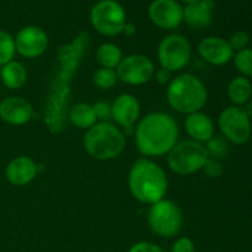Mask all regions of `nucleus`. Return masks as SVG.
<instances>
[{
    "instance_id": "f257e3e1",
    "label": "nucleus",
    "mask_w": 252,
    "mask_h": 252,
    "mask_svg": "<svg viewBox=\"0 0 252 252\" xmlns=\"http://www.w3.org/2000/svg\"><path fill=\"white\" fill-rule=\"evenodd\" d=\"M180 128L172 116L152 112L142 118L134 132L135 147L145 158L162 157L177 144Z\"/></svg>"
},
{
    "instance_id": "f03ea898",
    "label": "nucleus",
    "mask_w": 252,
    "mask_h": 252,
    "mask_svg": "<svg viewBox=\"0 0 252 252\" xmlns=\"http://www.w3.org/2000/svg\"><path fill=\"white\" fill-rule=\"evenodd\" d=\"M128 187L138 202L152 206L164 199L169 189V181L161 166L148 158H139L133 162L129 170Z\"/></svg>"
},
{
    "instance_id": "7ed1b4c3",
    "label": "nucleus",
    "mask_w": 252,
    "mask_h": 252,
    "mask_svg": "<svg viewBox=\"0 0 252 252\" xmlns=\"http://www.w3.org/2000/svg\"><path fill=\"white\" fill-rule=\"evenodd\" d=\"M166 98L175 111L189 115L204 107L208 100V91L201 79L185 73L170 81L166 89Z\"/></svg>"
},
{
    "instance_id": "20e7f679",
    "label": "nucleus",
    "mask_w": 252,
    "mask_h": 252,
    "mask_svg": "<svg viewBox=\"0 0 252 252\" xmlns=\"http://www.w3.org/2000/svg\"><path fill=\"white\" fill-rule=\"evenodd\" d=\"M83 144L91 158L107 161L122 154L126 148V135L113 123L100 122L86 130Z\"/></svg>"
},
{
    "instance_id": "39448f33",
    "label": "nucleus",
    "mask_w": 252,
    "mask_h": 252,
    "mask_svg": "<svg viewBox=\"0 0 252 252\" xmlns=\"http://www.w3.org/2000/svg\"><path fill=\"white\" fill-rule=\"evenodd\" d=\"M209 158L206 145L192 139L177 142L167 154V165L170 170L180 176L198 172Z\"/></svg>"
},
{
    "instance_id": "423d86ee",
    "label": "nucleus",
    "mask_w": 252,
    "mask_h": 252,
    "mask_svg": "<svg viewBox=\"0 0 252 252\" xmlns=\"http://www.w3.org/2000/svg\"><path fill=\"white\" fill-rule=\"evenodd\" d=\"M148 225L160 238H174L182 230L184 214L175 202L164 198L150 206Z\"/></svg>"
},
{
    "instance_id": "0eeeda50",
    "label": "nucleus",
    "mask_w": 252,
    "mask_h": 252,
    "mask_svg": "<svg viewBox=\"0 0 252 252\" xmlns=\"http://www.w3.org/2000/svg\"><path fill=\"white\" fill-rule=\"evenodd\" d=\"M90 21L98 33L113 37L123 32L127 15L125 7L116 0H100L91 9Z\"/></svg>"
},
{
    "instance_id": "6e6552de",
    "label": "nucleus",
    "mask_w": 252,
    "mask_h": 252,
    "mask_svg": "<svg viewBox=\"0 0 252 252\" xmlns=\"http://www.w3.org/2000/svg\"><path fill=\"white\" fill-rule=\"evenodd\" d=\"M192 47L189 39L179 33L165 36L158 47V59L161 68L171 73L186 68L191 61Z\"/></svg>"
},
{
    "instance_id": "1a4fd4ad",
    "label": "nucleus",
    "mask_w": 252,
    "mask_h": 252,
    "mask_svg": "<svg viewBox=\"0 0 252 252\" xmlns=\"http://www.w3.org/2000/svg\"><path fill=\"white\" fill-rule=\"evenodd\" d=\"M218 127L221 135L233 144H245L251 138V120L244 108L239 106H229L221 111L218 118Z\"/></svg>"
},
{
    "instance_id": "9d476101",
    "label": "nucleus",
    "mask_w": 252,
    "mask_h": 252,
    "mask_svg": "<svg viewBox=\"0 0 252 252\" xmlns=\"http://www.w3.org/2000/svg\"><path fill=\"white\" fill-rule=\"evenodd\" d=\"M118 80L128 85H144L152 80L155 66L152 59L144 54H129L123 57L120 65L116 68Z\"/></svg>"
},
{
    "instance_id": "9b49d317",
    "label": "nucleus",
    "mask_w": 252,
    "mask_h": 252,
    "mask_svg": "<svg viewBox=\"0 0 252 252\" xmlns=\"http://www.w3.org/2000/svg\"><path fill=\"white\" fill-rule=\"evenodd\" d=\"M15 47L20 56L29 59L41 57L48 48V34L38 26H25L17 32Z\"/></svg>"
},
{
    "instance_id": "f8f14e48",
    "label": "nucleus",
    "mask_w": 252,
    "mask_h": 252,
    "mask_svg": "<svg viewBox=\"0 0 252 252\" xmlns=\"http://www.w3.org/2000/svg\"><path fill=\"white\" fill-rule=\"evenodd\" d=\"M148 15L155 26L170 31L184 22V6L176 0H153Z\"/></svg>"
},
{
    "instance_id": "ddd939ff",
    "label": "nucleus",
    "mask_w": 252,
    "mask_h": 252,
    "mask_svg": "<svg viewBox=\"0 0 252 252\" xmlns=\"http://www.w3.org/2000/svg\"><path fill=\"white\" fill-rule=\"evenodd\" d=\"M33 116L31 102L21 96H9L0 101V120L10 126H24Z\"/></svg>"
},
{
    "instance_id": "4468645a",
    "label": "nucleus",
    "mask_w": 252,
    "mask_h": 252,
    "mask_svg": "<svg viewBox=\"0 0 252 252\" xmlns=\"http://www.w3.org/2000/svg\"><path fill=\"white\" fill-rule=\"evenodd\" d=\"M198 53L207 63L220 66L233 61L235 52L230 47L228 39L218 36H208L199 42Z\"/></svg>"
},
{
    "instance_id": "2eb2a0df",
    "label": "nucleus",
    "mask_w": 252,
    "mask_h": 252,
    "mask_svg": "<svg viewBox=\"0 0 252 252\" xmlns=\"http://www.w3.org/2000/svg\"><path fill=\"white\" fill-rule=\"evenodd\" d=\"M112 120L120 127L128 129L134 126L140 116V103L138 98L132 94H122L118 96L113 103Z\"/></svg>"
},
{
    "instance_id": "dca6fc26",
    "label": "nucleus",
    "mask_w": 252,
    "mask_h": 252,
    "mask_svg": "<svg viewBox=\"0 0 252 252\" xmlns=\"http://www.w3.org/2000/svg\"><path fill=\"white\" fill-rule=\"evenodd\" d=\"M37 164L29 157L20 155L14 158L5 169L6 180L12 186H26L37 176Z\"/></svg>"
},
{
    "instance_id": "f3484780",
    "label": "nucleus",
    "mask_w": 252,
    "mask_h": 252,
    "mask_svg": "<svg viewBox=\"0 0 252 252\" xmlns=\"http://www.w3.org/2000/svg\"><path fill=\"white\" fill-rule=\"evenodd\" d=\"M185 129H186L189 139L202 143V144H206L212 137L216 135L214 134L216 128H214L213 121L208 115L201 112V111L187 115L186 120H185Z\"/></svg>"
},
{
    "instance_id": "a211bd4d",
    "label": "nucleus",
    "mask_w": 252,
    "mask_h": 252,
    "mask_svg": "<svg viewBox=\"0 0 252 252\" xmlns=\"http://www.w3.org/2000/svg\"><path fill=\"white\" fill-rule=\"evenodd\" d=\"M216 7L214 0H198L184 7V21L192 29L209 26Z\"/></svg>"
},
{
    "instance_id": "6ab92c4d",
    "label": "nucleus",
    "mask_w": 252,
    "mask_h": 252,
    "mask_svg": "<svg viewBox=\"0 0 252 252\" xmlns=\"http://www.w3.org/2000/svg\"><path fill=\"white\" fill-rule=\"evenodd\" d=\"M0 79L5 88L10 89V90H19L26 84L27 70L22 63L17 61H11L1 66Z\"/></svg>"
},
{
    "instance_id": "aec40b11",
    "label": "nucleus",
    "mask_w": 252,
    "mask_h": 252,
    "mask_svg": "<svg viewBox=\"0 0 252 252\" xmlns=\"http://www.w3.org/2000/svg\"><path fill=\"white\" fill-rule=\"evenodd\" d=\"M228 97L233 106L243 107L252 97V83L250 79L238 75L231 79L228 85Z\"/></svg>"
},
{
    "instance_id": "412c9836",
    "label": "nucleus",
    "mask_w": 252,
    "mask_h": 252,
    "mask_svg": "<svg viewBox=\"0 0 252 252\" xmlns=\"http://www.w3.org/2000/svg\"><path fill=\"white\" fill-rule=\"evenodd\" d=\"M69 120H70L71 125H73L74 127L79 128V129L86 130H88L89 128L93 127L94 125H96V122H97L93 106L84 102L75 103V105L70 108Z\"/></svg>"
},
{
    "instance_id": "4be33fe9",
    "label": "nucleus",
    "mask_w": 252,
    "mask_h": 252,
    "mask_svg": "<svg viewBox=\"0 0 252 252\" xmlns=\"http://www.w3.org/2000/svg\"><path fill=\"white\" fill-rule=\"evenodd\" d=\"M96 59L101 68L116 69L123 59V54L117 44L106 42V43L98 46L97 51H96Z\"/></svg>"
},
{
    "instance_id": "5701e85b",
    "label": "nucleus",
    "mask_w": 252,
    "mask_h": 252,
    "mask_svg": "<svg viewBox=\"0 0 252 252\" xmlns=\"http://www.w3.org/2000/svg\"><path fill=\"white\" fill-rule=\"evenodd\" d=\"M15 53H16V47H15L14 36L4 30H0V66L14 61Z\"/></svg>"
},
{
    "instance_id": "b1692460",
    "label": "nucleus",
    "mask_w": 252,
    "mask_h": 252,
    "mask_svg": "<svg viewBox=\"0 0 252 252\" xmlns=\"http://www.w3.org/2000/svg\"><path fill=\"white\" fill-rule=\"evenodd\" d=\"M234 65L240 75L252 79V49L245 48L234 54Z\"/></svg>"
},
{
    "instance_id": "393cba45",
    "label": "nucleus",
    "mask_w": 252,
    "mask_h": 252,
    "mask_svg": "<svg viewBox=\"0 0 252 252\" xmlns=\"http://www.w3.org/2000/svg\"><path fill=\"white\" fill-rule=\"evenodd\" d=\"M117 73L115 69H108V68H100L94 73L93 81L98 89L101 90H108L112 89L113 86L117 83Z\"/></svg>"
},
{
    "instance_id": "a878e982",
    "label": "nucleus",
    "mask_w": 252,
    "mask_h": 252,
    "mask_svg": "<svg viewBox=\"0 0 252 252\" xmlns=\"http://www.w3.org/2000/svg\"><path fill=\"white\" fill-rule=\"evenodd\" d=\"M204 145L209 158L220 160L229 153V142L223 135H214Z\"/></svg>"
},
{
    "instance_id": "bb28decb",
    "label": "nucleus",
    "mask_w": 252,
    "mask_h": 252,
    "mask_svg": "<svg viewBox=\"0 0 252 252\" xmlns=\"http://www.w3.org/2000/svg\"><path fill=\"white\" fill-rule=\"evenodd\" d=\"M228 42L234 52H240L243 49L248 48L249 43H250V34L246 31H243V30L235 31L231 34L230 38L228 39Z\"/></svg>"
},
{
    "instance_id": "cd10ccee",
    "label": "nucleus",
    "mask_w": 252,
    "mask_h": 252,
    "mask_svg": "<svg viewBox=\"0 0 252 252\" xmlns=\"http://www.w3.org/2000/svg\"><path fill=\"white\" fill-rule=\"evenodd\" d=\"M202 170H203L206 176L209 177V179H218L224 172V167L221 161L219 159H214V158H208L207 161L204 162Z\"/></svg>"
},
{
    "instance_id": "c85d7f7f",
    "label": "nucleus",
    "mask_w": 252,
    "mask_h": 252,
    "mask_svg": "<svg viewBox=\"0 0 252 252\" xmlns=\"http://www.w3.org/2000/svg\"><path fill=\"white\" fill-rule=\"evenodd\" d=\"M93 108L96 115V120L100 122H110V120H112V107L106 101H97L94 103Z\"/></svg>"
},
{
    "instance_id": "c756f323",
    "label": "nucleus",
    "mask_w": 252,
    "mask_h": 252,
    "mask_svg": "<svg viewBox=\"0 0 252 252\" xmlns=\"http://www.w3.org/2000/svg\"><path fill=\"white\" fill-rule=\"evenodd\" d=\"M171 252H196L193 241L187 236H181L172 245Z\"/></svg>"
},
{
    "instance_id": "7c9ffc66",
    "label": "nucleus",
    "mask_w": 252,
    "mask_h": 252,
    "mask_svg": "<svg viewBox=\"0 0 252 252\" xmlns=\"http://www.w3.org/2000/svg\"><path fill=\"white\" fill-rule=\"evenodd\" d=\"M127 252H164L159 245L149 241H139L129 248Z\"/></svg>"
},
{
    "instance_id": "2f4dec72",
    "label": "nucleus",
    "mask_w": 252,
    "mask_h": 252,
    "mask_svg": "<svg viewBox=\"0 0 252 252\" xmlns=\"http://www.w3.org/2000/svg\"><path fill=\"white\" fill-rule=\"evenodd\" d=\"M171 71L167 70V69L165 68H159L157 71H155V79H157V81L159 84H162V85H165V84H169L170 81L172 80L171 78Z\"/></svg>"
},
{
    "instance_id": "473e14b6",
    "label": "nucleus",
    "mask_w": 252,
    "mask_h": 252,
    "mask_svg": "<svg viewBox=\"0 0 252 252\" xmlns=\"http://www.w3.org/2000/svg\"><path fill=\"white\" fill-rule=\"evenodd\" d=\"M123 32H125L127 36H132V34L135 32V26H134V25L128 24V22H127V24H126V26H125V29H123Z\"/></svg>"
},
{
    "instance_id": "72a5a7b5",
    "label": "nucleus",
    "mask_w": 252,
    "mask_h": 252,
    "mask_svg": "<svg viewBox=\"0 0 252 252\" xmlns=\"http://www.w3.org/2000/svg\"><path fill=\"white\" fill-rule=\"evenodd\" d=\"M243 108H244V111L246 112V115H248L249 117H250V120H251V118H252V98L250 101H249V102H246L245 105L243 106Z\"/></svg>"
},
{
    "instance_id": "f704fd0d",
    "label": "nucleus",
    "mask_w": 252,
    "mask_h": 252,
    "mask_svg": "<svg viewBox=\"0 0 252 252\" xmlns=\"http://www.w3.org/2000/svg\"><path fill=\"white\" fill-rule=\"evenodd\" d=\"M181 1L185 2V4H186V5H189V4H192V2L198 1V0H181Z\"/></svg>"
}]
</instances>
